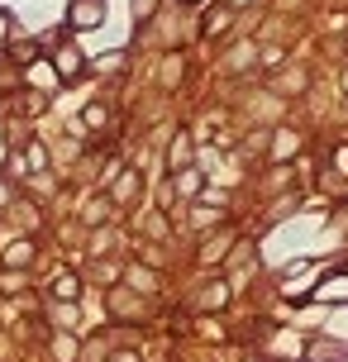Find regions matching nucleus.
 Masks as SVG:
<instances>
[{"mask_svg":"<svg viewBox=\"0 0 348 362\" xmlns=\"http://www.w3.org/2000/svg\"><path fill=\"white\" fill-rule=\"evenodd\" d=\"M100 15H105L100 0H76V5H72V29H95Z\"/></svg>","mask_w":348,"mask_h":362,"instance_id":"obj_1","label":"nucleus"},{"mask_svg":"<svg viewBox=\"0 0 348 362\" xmlns=\"http://www.w3.org/2000/svg\"><path fill=\"white\" fill-rule=\"evenodd\" d=\"M53 67H57L62 76H76V72H81V53L67 43V48H57V53H53Z\"/></svg>","mask_w":348,"mask_h":362,"instance_id":"obj_2","label":"nucleus"},{"mask_svg":"<svg viewBox=\"0 0 348 362\" xmlns=\"http://www.w3.org/2000/svg\"><path fill=\"white\" fill-rule=\"evenodd\" d=\"M53 291H57V300H67V305H72L76 296H81V281L67 272V276H57V281H53Z\"/></svg>","mask_w":348,"mask_h":362,"instance_id":"obj_3","label":"nucleus"},{"mask_svg":"<svg viewBox=\"0 0 348 362\" xmlns=\"http://www.w3.org/2000/svg\"><path fill=\"white\" fill-rule=\"evenodd\" d=\"M186 158H191V139H186V134H182V139L172 144V153H167V163H172V167H177V172H182V167H186Z\"/></svg>","mask_w":348,"mask_h":362,"instance_id":"obj_4","label":"nucleus"},{"mask_svg":"<svg viewBox=\"0 0 348 362\" xmlns=\"http://www.w3.org/2000/svg\"><path fill=\"white\" fill-rule=\"evenodd\" d=\"M24 163H29V172H43V167H48V153H43V144H29V148H24Z\"/></svg>","mask_w":348,"mask_h":362,"instance_id":"obj_5","label":"nucleus"},{"mask_svg":"<svg viewBox=\"0 0 348 362\" xmlns=\"http://www.w3.org/2000/svg\"><path fill=\"white\" fill-rule=\"evenodd\" d=\"M196 186H201V172H182V177H177V191H182V196H196Z\"/></svg>","mask_w":348,"mask_h":362,"instance_id":"obj_6","label":"nucleus"},{"mask_svg":"<svg viewBox=\"0 0 348 362\" xmlns=\"http://www.w3.org/2000/svg\"><path fill=\"white\" fill-rule=\"evenodd\" d=\"M29 257H34V248H29V243H15V248L5 253V262H10V267H19V262H29Z\"/></svg>","mask_w":348,"mask_h":362,"instance_id":"obj_7","label":"nucleus"},{"mask_svg":"<svg viewBox=\"0 0 348 362\" xmlns=\"http://www.w3.org/2000/svg\"><path fill=\"white\" fill-rule=\"evenodd\" d=\"M134 10H139V19H148L153 10H158V0H134Z\"/></svg>","mask_w":348,"mask_h":362,"instance_id":"obj_8","label":"nucleus"},{"mask_svg":"<svg viewBox=\"0 0 348 362\" xmlns=\"http://www.w3.org/2000/svg\"><path fill=\"white\" fill-rule=\"evenodd\" d=\"M120 362H134V353H120Z\"/></svg>","mask_w":348,"mask_h":362,"instance_id":"obj_9","label":"nucleus"}]
</instances>
